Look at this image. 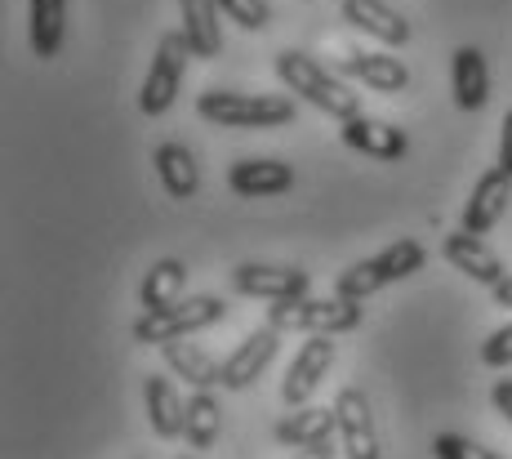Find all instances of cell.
Here are the masks:
<instances>
[{
	"label": "cell",
	"instance_id": "1",
	"mask_svg": "<svg viewBox=\"0 0 512 459\" xmlns=\"http://www.w3.org/2000/svg\"><path fill=\"white\" fill-rule=\"evenodd\" d=\"M277 76H281V85L294 94V99L321 107V112L334 116V121H352V116H361V94L352 90L339 72L321 67L312 54L281 50L277 54Z\"/></svg>",
	"mask_w": 512,
	"mask_h": 459
},
{
	"label": "cell",
	"instance_id": "2",
	"mask_svg": "<svg viewBox=\"0 0 512 459\" xmlns=\"http://www.w3.org/2000/svg\"><path fill=\"white\" fill-rule=\"evenodd\" d=\"M196 112L223 130H277L294 125L299 107L290 94H241V90H205L196 99Z\"/></svg>",
	"mask_w": 512,
	"mask_h": 459
},
{
	"label": "cell",
	"instance_id": "3",
	"mask_svg": "<svg viewBox=\"0 0 512 459\" xmlns=\"http://www.w3.org/2000/svg\"><path fill=\"white\" fill-rule=\"evenodd\" d=\"M423 259H428V250L419 246V241H392L388 250H379L374 259H361L352 263L348 272L339 277V286H334V295L352 299V304H366V299L374 295V290L392 286V281H406L415 277V272L423 268Z\"/></svg>",
	"mask_w": 512,
	"mask_h": 459
},
{
	"label": "cell",
	"instance_id": "4",
	"mask_svg": "<svg viewBox=\"0 0 512 459\" xmlns=\"http://www.w3.org/2000/svg\"><path fill=\"white\" fill-rule=\"evenodd\" d=\"M268 326L277 330H299V335H348L361 326V304L334 295V299H281L268 304Z\"/></svg>",
	"mask_w": 512,
	"mask_h": 459
},
{
	"label": "cell",
	"instance_id": "5",
	"mask_svg": "<svg viewBox=\"0 0 512 459\" xmlns=\"http://www.w3.org/2000/svg\"><path fill=\"white\" fill-rule=\"evenodd\" d=\"M223 312H228V304H223L219 295H187L165 312H143V317L134 321V339H139V344H174V339H187V335H196V330L223 321Z\"/></svg>",
	"mask_w": 512,
	"mask_h": 459
},
{
	"label": "cell",
	"instance_id": "6",
	"mask_svg": "<svg viewBox=\"0 0 512 459\" xmlns=\"http://www.w3.org/2000/svg\"><path fill=\"white\" fill-rule=\"evenodd\" d=\"M187 58H192V50H187L183 32H165L161 45H156L152 67H147L143 90H139L143 116H165L174 107V99H179V90H183V76H187Z\"/></svg>",
	"mask_w": 512,
	"mask_h": 459
},
{
	"label": "cell",
	"instance_id": "7",
	"mask_svg": "<svg viewBox=\"0 0 512 459\" xmlns=\"http://www.w3.org/2000/svg\"><path fill=\"white\" fill-rule=\"evenodd\" d=\"M330 366H334V335H312V339H303V348L294 353L290 370H285V379H281V402L290 406V410L308 406L312 393L326 384Z\"/></svg>",
	"mask_w": 512,
	"mask_h": 459
},
{
	"label": "cell",
	"instance_id": "8",
	"mask_svg": "<svg viewBox=\"0 0 512 459\" xmlns=\"http://www.w3.org/2000/svg\"><path fill=\"white\" fill-rule=\"evenodd\" d=\"M312 286L308 268H281V263H241L232 268V290L250 299H268V304H281V299H303Z\"/></svg>",
	"mask_w": 512,
	"mask_h": 459
},
{
	"label": "cell",
	"instance_id": "9",
	"mask_svg": "<svg viewBox=\"0 0 512 459\" xmlns=\"http://www.w3.org/2000/svg\"><path fill=\"white\" fill-rule=\"evenodd\" d=\"M281 353V330L277 326H259L232 348V357L223 361V384L228 393H245L250 384H259V375L272 366V357Z\"/></svg>",
	"mask_w": 512,
	"mask_h": 459
},
{
	"label": "cell",
	"instance_id": "10",
	"mask_svg": "<svg viewBox=\"0 0 512 459\" xmlns=\"http://www.w3.org/2000/svg\"><path fill=\"white\" fill-rule=\"evenodd\" d=\"M334 410H339V437H343L348 459H383L379 424H374L370 397L361 393V388H343V393L334 397Z\"/></svg>",
	"mask_w": 512,
	"mask_h": 459
},
{
	"label": "cell",
	"instance_id": "11",
	"mask_svg": "<svg viewBox=\"0 0 512 459\" xmlns=\"http://www.w3.org/2000/svg\"><path fill=\"white\" fill-rule=\"evenodd\" d=\"M334 72L348 76V81H361L366 90L379 94H401L410 85V72L397 54H366V50H348L334 58Z\"/></svg>",
	"mask_w": 512,
	"mask_h": 459
},
{
	"label": "cell",
	"instance_id": "12",
	"mask_svg": "<svg viewBox=\"0 0 512 459\" xmlns=\"http://www.w3.org/2000/svg\"><path fill=\"white\" fill-rule=\"evenodd\" d=\"M441 255H446V263L455 272H464L468 281H477V286H486V290H495L499 281L508 277L504 259H499L481 237H472V232H450L446 246H441Z\"/></svg>",
	"mask_w": 512,
	"mask_h": 459
},
{
	"label": "cell",
	"instance_id": "13",
	"mask_svg": "<svg viewBox=\"0 0 512 459\" xmlns=\"http://www.w3.org/2000/svg\"><path fill=\"white\" fill-rule=\"evenodd\" d=\"M339 139L348 143L352 152L370 156V161H401V156L410 152V139L401 125H388V121H374V116H352V121H343Z\"/></svg>",
	"mask_w": 512,
	"mask_h": 459
},
{
	"label": "cell",
	"instance_id": "14",
	"mask_svg": "<svg viewBox=\"0 0 512 459\" xmlns=\"http://www.w3.org/2000/svg\"><path fill=\"white\" fill-rule=\"evenodd\" d=\"M508 201H512V174H504L495 165V170H486L477 179V188H472V197L464 205V219H459V232H472V237L490 232L499 219H504Z\"/></svg>",
	"mask_w": 512,
	"mask_h": 459
},
{
	"label": "cell",
	"instance_id": "15",
	"mask_svg": "<svg viewBox=\"0 0 512 459\" xmlns=\"http://www.w3.org/2000/svg\"><path fill=\"white\" fill-rule=\"evenodd\" d=\"M228 188L236 197H281L285 188H294V170L272 156H241L228 170Z\"/></svg>",
	"mask_w": 512,
	"mask_h": 459
},
{
	"label": "cell",
	"instance_id": "16",
	"mask_svg": "<svg viewBox=\"0 0 512 459\" xmlns=\"http://www.w3.org/2000/svg\"><path fill=\"white\" fill-rule=\"evenodd\" d=\"M343 23L374 36L379 45H392V50H401V45L410 41V23L388 0H343Z\"/></svg>",
	"mask_w": 512,
	"mask_h": 459
},
{
	"label": "cell",
	"instance_id": "17",
	"mask_svg": "<svg viewBox=\"0 0 512 459\" xmlns=\"http://www.w3.org/2000/svg\"><path fill=\"white\" fill-rule=\"evenodd\" d=\"M450 85H455V103L464 112H481L490 103V72H486V54L477 45H459L450 58Z\"/></svg>",
	"mask_w": 512,
	"mask_h": 459
},
{
	"label": "cell",
	"instance_id": "18",
	"mask_svg": "<svg viewBox=\"0 0 512 459\" xmlns=\"http://www.w3.org/2000/svg\"><path fill=\"white\" fill-rule=\"evenodd\" d=\"M183 9V41L192 58H219L223 54V27H219V0H179Z\"/></svg>",
	"mask_w": 512,
	"mask_h": 459
},
{
	"label": "cell",
	"instance_id": "19",
	"mask_svg": "<svg viewBox=\"0 0 512 459\" xmlns=\"http://www.w3.org/2000/svg\"><path fill=\"white\" fill-rule=\"evenodd\" d=\"M152 165H156V179H161L165 197L192 201L196 192H201V165H196V156L187 152L183 143H161V148L152 152Z\"/></svg>",
	"mask_w": 512,
	"mask_h": 459
},
{
	"label": "cell",
	"instance_id": "20",
	"mask_svg": "<svg viewBox=\"0 0 512 459\" xmlns=\"http://www.w3.org/2000/svg\"><path fill=\"white\" fill-rule=\"evenodd\" d=\"M165 366L174 375H183V384H192V393H214L223 384V361H214L205 348H196L192 339H174V344H161Z\"/></svg>",
	"mask_w": 512,
	"mask_h": 459
},
{
	"label": "cell",
	"instance_id": "21",
	"mask_svg": "<svg viewBox=\"0 0 512 459\" xmlns=\"http://www.w3.org/2000/svg\"><path fill=\"white\" fill-rule=\"evenodd\" d=\"M334 433H339V410L334 406H299L277 424V442L294 446V451L317 446V442H330Z\"/></svg>",
	"mask_w": 512,
	"mask_h": 459
},
{
	"label": "cell",
	"instance_id": "22",
	"mask_svg": "<svg viewBox=\"0 0 512 459\" xmlns=\"http://www.w3.org/2000/svg\"><path fill=\"white\" fill-rule=\"evenodd\" d=\"M67 36V0H27V41L36 58H54Z\"/></svg>",
	"mask_w": 512,
	"mask_h": 459
},
{
	"label": "cell",
	"instance_id": "23",
	"mask_svg": "<svg viewBox=\"0 0 512 459\" xmlns=\"http://www.w3.org/2000/svg\"><path fill=\"white\" fill-rule=\"evenodd\" d=\"M143 406H147V424H152L156 437H179L183 433L187 402L174 393V384L165 375H152L143 384Z\"/></svg>",
	"mask_w": 512,
	"mask_h": 459
},
{
	"label": "cell",
	"instance_id": "24",
	"mask_svg": "<svg viewBox=\"0 0 512 459\" xmlns=\"http://www.w3.org/2000/svg\"><path fill=\"white\" fill-rule=\"evenodd\" d=\"M187 290V263L183 259H161L156 268H147V277H143V286H139V304L143 312H165V308H174Z\"/></svg>",
	"mask_w": 512,
	"mask_h": 459
},
{
	"label": "cell",
	"instance_id": "25",
	"mask_svg": "<svg viewBox=\"0 0 512 459\" xmlns=\"http://www.w3.org/2000/svg\"><path fill=\"white\" fill-rule=\"evenodd\" d=\"M223 433V406L214 393H192L187 397V415H183V437L196 451H210Z\"/></svg>",
	"mask_w": 512,
	"mask_h": 459
},
{
	"label": "cell",
	"instance_id": "26",
	"mask_svg": "<svg viewBox=\"0 0 512 459\" xmlns=\"http://www.w3.org/2000/svg\"><path fill=\"white\" fill-rule=\"evenodd\" d=\"M223 18H232L236 27H245V32H263V27L272 23V5L268 0H219Z\"/></svg>",
	"mask_w": 512,
	"mask_h": 459
},
{
	"label": "cell",
	"instance_id": "27",
	"mask_svg": "<svg viewBox=\"0 0 512 459\" xmlns=\"http://www.w3.org/2000/svg\"><path fill=\"white\" fill-rule=\"evenodd\" d=\"M432 455L437 459H504V455L486 451L481 442H468V437H459V433H437L432 437Z\"/></svg>",
	"mask_w": 512,
	"mask_h": 459
},
{
	"label": "cell",
	"instance_id": "28",
	"mask_svg": "<svg viewBox=\"0 0 512 459\" xmlns=\"http://www.w3.org/2000/svg\"><path fill=\"white\" fill-rule=\"evenodd\" d=\"M481 361H486V366H495V370L512 366V321H504L499 330H490V335H486V344H481Z\"/></svg>",
	"mask_w": 512,
	"mask_h": 459
},
{
	"label": "cell",
	"instance_id": "29",
	"mask_svg": "<svg viewBox=\"0 0 512 459\" xmlns=\"http://www.w3.org/2000/svg\"><path fill=\"white\" fill-rule=\"evenodd\" d=\"M490 406H495L499 415H504L508 424H512V379H499V384L490 388Z\"/></svg>",
	"mask_w": 512,
	"mask_h": 459
},
{
	"label": "cell",
	"instance_id": "30",
	"mask_svg": "<svg viewBox=\"0 0 512 459\" xmlns=\"http://www.w3.org/2000/svg\"><path fill=\"white\" fill-rule=\"evenodd\" d=\"M499 170L512 174V112L504 116V130H499Z\"/></svg>",
	"mask_w": 512,
	"mask_h": 459
},
{
	"label": "cell",
	"instance_id": "31",
	"mask_svg": "<svg viewBox=\"0 0 512 459\" xmlns=\"http://www.w3.org/2000/svg\"><path fill=\"white\" fill-rule=\"evenodd\" d=\"M294 459H334V442H317V446H303Z\"/></svg>",
	"mask_w": 512,
	"mask_h": 459
},
{
	"label": "cell",
	"instance_id": "32",
	"mask_svg": "<svg viewBox=\"0 0 512 459\" xmlns=\"http://www.w3.org/2000/svg\"><path fill=\"white\" fill-rule=\"evenodd\" d=\"M490 295H495V304H499V308H512V272H508L504 281H499L495 290H490Z\"/></svg>",
	"mask_w": 512,
	"mask_h": 459
}]
</instances>
